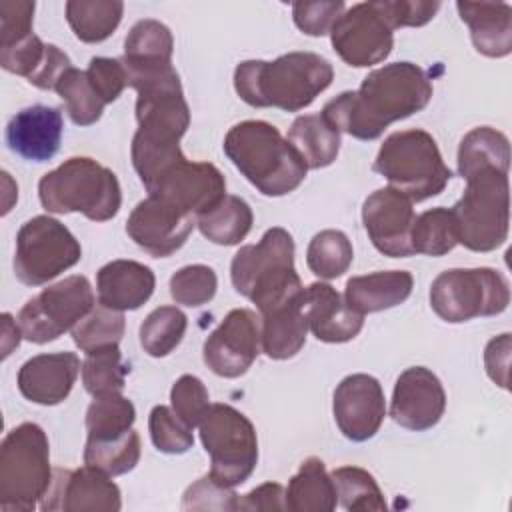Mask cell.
I'll use <instances>...</instances> for the list:
<instances>
[{"instance_id": "7402d4cb", "label": "cell", "mask_w": 512, "mask_h": 512, "mask_svg": "<svg viewBox=\"0 0 512 512\" xmlns=\"http://www.w3.org/2000/svg\"><path fill=\"white\" fill-rule=\"evenodd\" d=\"M80 372L82 364L74 352L38 354L20 366L18 390L34 404L56 406L68 398Z\"/></svg>"}, {"instance_id": "9a60e30c", "label": "cell", "mask_w": 512, "mask_h": 512, "mask_svg": "<svg viewBox=\"0 0 512 512\" xmlns=\"http://www.w3.org/2000/svg\"><path fill=\"white\" fill-rule=\"evenodd\" d=\"M146 190L148 196L162 198L192 216H200L226 196V178L210 162L182 158L146 186Z\"/></svg>"}, {"instance_id": "e0dca14e", "label": "cell", "mask_w": 512, "mask_h": 512, "mask_svg": "<svg viewBox=\"0 0 512 512\" xmlns=\"http://www.w3.org/2000/svg\"><path fill=\"white\" fill-rule=\"evenodd\" d=\"M416 220L412 200L386 186L374 190L362 204V222L374 248L390 258H406L412 252V224Z\"/></svg>"}, {"instance_id": "6da1fadb", "label": "cell", "mask_w": 512, "mask_h": 512, "mask_svg": "<svg viewBox=\"0 0 512 512\" xmlns=\"http://www.w3.org/2000/svg\"><path fill=\"white\" fill-rule=\"evenodd\" d=\"M432 82L414 62H392L372 70L358 90H346L324 108V118L358 140H376L398 120L428 106Z\"/></svg>"}, {"instance_id": "3957f363", "label": "cell", "mask_w": 512, "mask_h": 512, "mask_svg": "<svg viewBox=\"0 0 512 512\" xmlns=\"http://www.w3.org/2000/svg\"><path fill=\"white\" fill-rule=\"evenodd\" d=\"M222 146L240 174L264 196L290 194L306 178L308 166L300 152L264 120L234 124Z\"/></svg>"}, {"instance_id": "ffe728a7", "label": "cell", "mask_w": 512, "mask_h": 512, "mask_svg": "<svg viewBox=\"0 0 512 512\" xmlns=\"http://www.w3.org/2000/svg\"><path fill=\"white\" fill-rule=\"evenodd\" d=\"M446 410V392L438 376L424 368H406L396 384L390 402V416L406 430L422 432L436 426Z\"/></svg>"}, {"instance_id": "f907efd6", "label": "cell", "mask_w": 512, "mask_h": 512, "mask_svg": "<svg viewBox=\"0 0 512 512\" xmlns=\"http://www.w3.org/2000/svg\"><path fill=\"white\" fill-rule=\"evenodd\" d=\"M86 74H88L92 88L98 92V96L104 100V104L118 100L122 90L128 86V76H126L124 64H122V60H116V58H104V56L92 58Z\"/></svg>"}, {"instance_id": "7c38bea8", "label": "cell", "mask_w": 512, "mask_h": 512, "mask_svg": "<svg viewBox=\"0 0 512 512\" xmlns=\"http://www.w3.org/2000/svg\"><path fill=\"white\" fill-rule=\"evenodd\" d=\"M92 308L94 292L88 278L74 274L30 298L18 312V326L28 342L46 344L72 330Z\"/></svg>"}, {"instance_id": "9c48e42d", "label": "cell", "mask_w": 512, "mask_h": 512, "mask_svg": "<svg viewBox=\"0 0 512 512\" xmlns=\"http://www.w3.org/2000/svg\"><path fill=\"white\" fill-rule=\"evenodd\" d=\"M510 304L508 280L494 268H450L430 286L432 310L450 324L502 314Z\"/></svg>"}, {"instance_id": "52a82bcc", "label": "cell", "mask_w": 512, "mask_h": 512, "mask_svg": "<svg viewBox=\"0 0 512 512\" xmlns=\"http://www.w3.org/2000/svg\"><path fill=\"white\" fill-rule=\"evenodd\" d=\"M372 168L412 202L438 196L452 178L436 140L420 128L392 132L382 142Z\"/></svg>"}, {"instance_id": "ee69618b", "label": "cell", "mask_w": 512, "mask_h": 512, "mask_svg": "<svg viewBox=\"0 0 512 512\" xmlns=\"http://www.w3.org/2000/svg\"><path fill=\"white\" fill-rule=\"evenodd\" d=\"M218 288L216 272L206 264H190L176 270L170 278V296L176 304L198 308L208 304Z\"/></svg>"}, {"instance_id": "681fc988", "label": "cell", "mask_w": 512, "mask_h": 512, "mask_svg": "<svg viewBox=\"0 0 512 512\" xmlns=\"http://www.w3.org/2000/svg\"><path fill=\"white\" fill-rule=\"evenodd\" d=\"M392 30L404 26H424L440 10V2L428 0H374Z\"/></svg>"}, {"instance_id": "83f0119b", "label": "cell", "mask_w": 512, "mask_h": 512, "mask_svg": "<svg viewBox=\"0 0 512 512\" xmlns=\"http://www.w3.org/2000/svg\"><path fill=\"white\" fill-rule=\"evenodd\" d=\"M414 286L406 270H378L366 276H354L346 282L344 300L358 314H372L402 304Z\"/></svg>"}, {"instance_id": "f6af8a7d", "label": "cell", "mask_w": 512, "mask_h": 512, "mask_svg": "<svg viewBox=\"0 0 512 512\" xmlns=\"http://www.w3.org/2000/svg\"><path fill=\"white\" fill-rule=\"evenodd\" d=\"M148 430L152 444L164 454H184L192 448V428L184 424L176 412L168 406H154L148 418Z\"/></svg>"}, {"instance_id": "7bdbcfd3", "label": "cell", "mask_w": 512, "mask_h": 512, "mask_svg": "<svg viewBox=\"0 0 512 512\" xmlns=\"http://www.w3.org/2000/svg\"><path fill=\"white\" fill-rule=\"evenodd\" d=\"M124 328V314L100 304L72 328V340L88 354L106 346H118L124 336Z\"/></svg>"}, {"instance_id": "8992f818", "label": "cell", "mask_w": 512, "mask_h": 512, "mask_svg": "<svg viewBox=\"0 0 512 512\" xmlns=\"http://www.w3.org/2000/svg\"><path fill=\"white\" fill-rule=\"evenodd\" d=\"M50 446L46 432L34 422L12 428L0 446V508L30 512L52 484Z\"/></svg>"}, {"instance_id": "ac0fdd59", "label": "cell", "mask_w": 512, "mask_h": 512, "mask_svg": "<svg viewBox=\"0 0 512 512\" xmlns=\"http://www.w3.org/2000/svg\"><path fill=\"white\" fill-rule=\"evenodd\" d=\"M334 420L352 442L370 440L382 426L386 402L380 382L370 374H350L334 390Z\"/></svg>"}, {"instance_id": "f1b7e54d", "label": "cell", "mask_w": 512, "mask_h": 512, "mask_svg": "<svg viewBox=\"0 0 512 512\" xmlns=\"http://www.w3.org/2000/svg\"><path fill=\"white\" fill-rule=\"evenodd\" d=\"M284 504L292 512H330L338 504L332 476L320 458H306L290 478Z\"/></svg>"}, {"instance_id": "4fadbf2b", "label": "cell", "mask_w": 512, "mask_h": 512, "mask_svg": "<svg viewBox=\"0 0 512 512\" xmlns=\"http://www.w3.org/2000/svg\"><path fill=\"white\" fill-rule=\"evenodd\" d=\"M330 40L346 64L364 68L388 58L394 46V30L372 0L344 10L330 28Z\"/></svg>"}, {"instance_id": "5b68a950", "label": "cell", "mask_w": 512, "mask_h": 512, "mask_svg": "<svg viewBox=\"0 0 512 512\" xmlns=\"http://www.w3.org/2000/svg\"><path fill=\"white\" fill-rule=\"evenodd\" d=\"M238 294L252 300L258 310L300 292L304 286L294 268V240L288 230L274 226L258 244L242 246L230 266Z\"/></svg>"}, {"instance_id": "8d00e7d4", "label": "cell", "mask_w": 512, "mask_h": 512, "mask_svg": "<svg viewBox=\"0 0 512 512\" xmlns=\"http://www.w3.org/2000/svg\"><path fill=\"white\" fill-rule=\"evenodd\" d=\"M330 476L342 508L352 512H380L388 508L380 486L368 470L358 466H340Z\"/></svg>"}, {"instance_id": "db71d44e", "label": "cell", "mask_w": 512, "mask_h": 512, "mask_svg": "<svg viewBox=\"0 0 512 512\" xmlns=\"http://www.w3.org/2000/svg\"><path fill=\"white\" fill-rule=\"evenodd\" d=\"M284 488L278 482H266L238 498V510H284Z\"/></svg>"}, {"instance_id": "cb8c5ba5", "label": "cell", "mask_w": 512, "mask_h": 512, "mask_svg": "<svg viewBox=\"0 0 512 512\" xmlns=\"http://www.w3.org/2000/svg\"><path fill=\"white\" fill-rule=\"evenodd\" d=\"M260 344L272 360H288L306 344L308 322L304 316V288L260 310Z\"/></svg>"}, {"instance_id": "5bb4252c", "label": "cell", "mask_w": 512, "mask_h": 512, "mask_svg": "<svg viewBox=\"0 0 512 512\" xmlns=\"http://www.w3.org/2000/svg\"><path fill=\"white\" fill-rule=\"evenodd\" d=\"M260 348V324L256 314L246 308H234L206 338L202 356L214 374L238 378L248 372Z\"/></svg>"}, {"instance_id": "277c9868", "label": "cell", "mask_w": 512, "mask_h": 512, "mask_svg": "<svg viewBox=\"0 0 512 512\" xmlns=\"http://www.w3.org/2000/svg\"><path fill=\"white\" fill-rule=\"evenodd\" d=\"M38 196L48 212H80L94 222L114 218L122 204L116 174L88 156L68 158L46 172L38 182Z\"/></svg>"}, {"instance_id": "4dcf8cb0", "label": "cell", "mask_w": 512, "mask_h": 512, "mask_svg": "<svg viewBox=\"0 0 512 512\" xmlns=\"http://www.w3.org/2000/svg\"><path fill=\"white\" fill-rule=\"evenodd\" d=\"M254 214L246 200L226 194L214 208L196 216L202 236L220 246L240 244L252 230Z\"/></svg>"}, {"instance_id": "d590c367", "label": "cell", "mask_w": 512, "mask_h": 512, "mask_svg": "<svg viewBox=\"0 0 512 512\" xmlns=\"http://www.w3.org/2000/svg\"><path fill=\"white\" fill-rule=\"evenodd\" d=\"M138 460L140 436L136 430L108 440L88 438L84 446V464L98 468L108 476H120L134 470Z\"/></svg>"}, {"instance_id": "7dc6e473", "label": "cell", "mask_w": 512, "mask_h": 512, "mask_svg": "<svg viewBox=\"0 0 512 512\" xmlns=\"http://www.w3.org/2000/svg\"><path fill=\"white\" fill-rule=\"evenodd\" d=\"M182 510H238V494L206 474L186 488Z\"/></svg>"}, {"instance_id": "d4e9b609", "label": "cell", "mask_w": 512, "mask_h": 512, "mask_svg": "<svg viewBox=\"0 0 512 512\" xmlns=\"http://www.w3.org/2000/svg\"><path fill=\"white\" fill-rule=\"evenodd\" d=\"M0 64L6 72L24 76L40 90H56L58 80L72 62L54 44H44L34 32L24 40L0 48Z\"/></svg>"}, {"instance_id": "ab89813d", "label": "cell", "mask_w": 512, "mask_h": 512, "mask_svg": "<svg viewBox=\"0 0 512 512\" xmlns=\"http://www.w3.org/2000/svg\"><path fill=\"white\" fill-rule=\"evenodd\" d=\"M354 258L352 242L340 230H322L314 234L306 250V264L310 272L324 280L342 276Z\"/></svg>"}, {"instance_id": "f5cc1de1", "label": "cell", "mask_w": 512, "mask_h": 512, "mask_svg": "<svg viewBox=\"0 0 512 512\" xmlns=\"http://www.w3.org/2000/svg\"><path fill=\"white\" fill-rule=\"evenodd\" d=\"M508 362H510V334L492 338L484 350L486 372L500 388H508Z\"/></svg>"}, {"instance_id": "d6986e66", "label": "cell", "mask_w": 512, "mask_h": 512, "mask_svg": "<svg viewBox=\"0 0 512 512\" xmlns=\"http://www.w3.org/2000/svg\"><path fill=\"white\" fill-rule=\"evenodd\" d=\"M42 510H120L122 498L116 482L98 468L84 464L78 470H54L52 484L40 502Z\"/></svg>"}, {"instance_id": "1f68e13d", "label": "cell", "mask_w": 512, "mask_h": 512, "mask_svg": "<svg viewBox=\"0 0 512 512\" xmlns=\"http://www.w3.org/2000/svg\"><path fill=\"white\" fill-rule=\"evenodd\" d=\"M482 168L504 172L510 168V142L500 130L490 126L472 128L458 148V172L464 180Z\"/></svg>"}, {"instance_id": "7a4b0ae2", "label": "cell", "mask_w": 512, "mask_h": 512, "mask_svg": "<svg viewBox=\"0 0 512 512\" xmlns=\"http://www.w3.org/2000/svg\"><path fill=\"white\" fill-rule=\"evenodd\" d=\"M334 78L332 64L314 52H288L272 62L244 60L234 70L238 96L254 108L298 112L310 106Z\"/></svg>"}, {"instance_id": "4316f807", "label": "cell", "mask_w": 512, "mask_h": 512, "mask_svg": "<svg viewBox=\"0 0 512 512\" xmlns=\"http://www.w3.org/2000/svg\"><path fill=\"white\" fill-rule=\"evenodd\" d=\"M462 22L470 28L474 48L488 58L512 52V6L506 2H456Z\"/></svg>"}, {"instance_id": "b9f144b4", "label": "cell", "mask_w": 512, "mask_h": 512, "mask_svg": "<svg viewBox=\"0 0 512 512\" xmlns=\"http://www.w3.org/2000/svg\"><path fill=\"white\" fill-rule=\"evenodd\" d=\"M130 366L122 360L118 346H106L88 352L82 362V384L88 394L100 396L122 392Z\"/></svg>"}, {"instance_id": "484cf974", "label": "cell", "mask_w": 512, "mask_h": 512, "mask_svg": "<svg viewBox=\"0 0 512 512\" xmlns=\"http://www.w3.org/2000/svg\"><path fill=\"white\" fill-rule=\"evenodd\" d=\"M154 272L136 260H112L98 270V304L126 312L138 310L152 296Z\"/></svg>"}, {"instance_id": "816d5d0a", "label": "cell", "mask_w": 512, "mask_h": 512, "mask_svg": "<svg viewBox=\"0 0 512 512\" xmlns=\"http://www.w3.org/2000/svg\"><path fill=\"white\" fill-rule=\"evenodd\" d=\"M34 8L30 0H4L0 4V48L32 34Z\"/></svg>"}, {"instance_id": "44dd1931", "label": "cell", "mask_w": 512, "mask_h": 512, "mask_svg": "<svg viewBox=\"0 0 512 512\" xmlns=\"http://www.w3.org/2000/svg\"><path fill=\"white\" fill-rule=\"evenodd\" d=\"M62 112L54 106L34 104L16 112L6 124L8 148L30 162H48L60 150Z\"/></svg>"}, {"instance_id": "2e32d148", "label": "cell", "mask_w": 512, "mask_h": 512, "mask_svg": "<svg viewBox=\"0 0 512 512\" xmlns=\"http://www.w3.org/2000/svg\"><path fill=\"white\" fill-rule=\"evenodd\" d=\"M194 224L196 220L190 212L148 196L130 212L126 232L150 256L166 258L184 246Z\"/></svg>"}, {"instance_id": "e575fe53", "label": "cell", "mask_w": 512, "mask_h": 512, "mask_svg": "<svg viewBox=\"0 0 512 512\" xmlns=\"http://www.w3.org/2000/svg\"><path fill=\"white\" fill-rule=\"evenodd\" d=\"M136 420L134 404L122 396V392H110L94 396L86 410V430L88 438L108 440L118 438L132 430Z\"/></svg>"}, {"instance_id": "603a6c76", "label": "cell", "mask_w": 512, "mask_h": 512, "mask_svg": "<svg viewBox=\"0 0 512 512\" xmlns=\"http://www.w3.org/2000/svg\"><path fill=\"white\" fill-rule=\"evenodd\" d=\"M304 316L312 334L328 344L348 342L364 326V316L352 310L344 296L326 282L304 288Z\"/></svg>"}, {"instance_id": "bcb514c9", "label": "cell", "mask_w": 512, "mask_h": 512, "mask_svg": "<svg viewBox=\"0 0 512 512\" xmlns=\"http://www.w3.org/2000/svg\"><path fill=\"white\" fill-rule=\"evenodd\" d=\"M208 400L210 398H208V390H206L204 382L192 374L180 376L170 390L172 410L190 428H194L202 422L204 414L210 408Z\"/></svg>"}, {"instance_id": "c3c4849f", "label": "cell", "mask_w": 512, "mask_h": 512, "mask_svg": "<svg viewBox=\"0 0 512 512\" xmlns=\"http://www.w3.org/2000/svg\"><path fill=\"white\" fill-rule=\"evenodd\" d=\"M346 10L342 0L328 2H294L292 18L294 24L308 36H324L330 32L338 16Z\"/></svg>"}, {"instance_id": "836d02e7", "label": "cell", "mask_w": 512, "mask_h": 512, "mask_svg": "<svg viewBox=\"0 0 512 512\" xmlns=\"http://www.w3.org/2000/svg\"><path fill=\"white\" fill-rule=\"evenodd\" d=\"M174 38L166 24L144 18L138 20L124 40V64H166L172 62Z\"/></svg>"}, {"instance_id": "60d3db41", "label": "cell", "mask_w": 512, "mask_h": 512, "mask_svg": "<svg viewBox=\"0 0 512 512\" xmlns=\"http://www.w3.org/2000/svg\"><path fill=\"white\" fill-rule=\"evenodd\" d=\"M58 96L64 100L70 120L78 126H90L100 120L104 112V100L92 88L86 70L70 68L56 84Z\"/></svg>"}, {"instance_id": "d6a6232c", "label": "cell", "mask_w": 512, "mask_h": 512, "mask_svg": "<svg viewBox=\"0 0 512 512\" xmlns=\"http://www.w3.org/2000/svg\"><path fill=\"white\" fill-rule=\"evenodd\" d=\"M120 0H68L66 20L78 40L86 44L104 42L114 34L122 20Z\"/></svg>"}, {"instance_id": "f546056e", "label": "cell", "mask_w": 512, "mask_h": 512, "mask_svg": "<svg viewBox=\"0 0 512 512\" xmlns=\"http://www.w3.org/2000/svg\"><path fill=\"white\" fill-rule=\"evenodd\" d=\"M312 170L330 166L340 150V132L324 118V114L298 116L286 138Z\"/></svg>"}, {"instance_id": "30bf717a", "label": "cell", "mask_w": 512, "mask_h": 512, "mask_svg": "<svg viewBox=\"0 0 512 512\" xmlns=\"http://www.w3.org/2000/svg\"><path fill=\"white\" fill-rule=\"evenodd\" d=\"M198 426L204 450L210 454V476L228 488L246 482L258 462L252 422L230 404H210Z\"/></svg>"}, {"instance_id": "f35d334b", "label": "cell", "mask_w": 512, "mask_h": 512, "mask_svg": "<svg viewBox=\"0 0 512 512\" xmlns=\"http://www.w3.org/2000/svg\"><path fill=\"white\" fill-rule=\"evenodd\" d=\"M188 326L186 314L176 306L152 310L140 326V346L154 358L168 356L184 338Z\"/></svg>"}, {"instance_id": "74e56055", "label": "cell", "mask_w": 512, "mask_h": 512, "mask_svg": "<svg viewBox=\"0 0 512 512\" xmlns=\"http://www.w3.org/2000/svg\"><path fill=\"white\" fill-rule=\"evenodd\" d=\"M412 252L426 256H444L458 244L456 220L448 208H432L416 216L412 224Z\"/></svg>"}, {"instance_id": "ba28073f", "label": "cell", "mask_w": 512, "mask_h": 512, "mask_svg": "<svg viewBox=\"0 0 512 512\" xmlns=\"http://www.w3.org/2000/svg\"><path fill=\"white\" fill-rule=\"evenodd\" d=\"M458 244L472 252H492L508 238L510 188L508 172L482 168L466 178L462 198L450 208Z\"/></svg>"}, {"instance_id": "8fae6325", "label": "cell", "mask_w": 512, "mask_h": 512, "mask_svg": "<svg viewBox=\"0 0 512 512\" xmlns=\"http://www.w3.org/2000/svg\"><path fill=\"white\" fill-rule=\"evenodd\" d=\"M82 248L76 236L56 218L34 216L16 236L14 274L26 286H42L76 266Z\"/></svg>"}]
</instances>
